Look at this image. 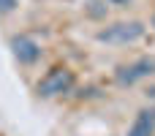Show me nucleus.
Returning <instances> with one entry per match:
<instances>
[{"instance_id": "obj_1", "label": "nucleus", "mask_w": 155, "mask_h": 136, "mask_svg": "<svg viewBox=\"0 0 155 136\" xmlns=\"http://www.w3.org/2000/svg\"><path fill=\"white\" fill-rule=\"evenodd\" d=\"M144 33H147L144 22L131 19V22H114V25H106L104 30L95 33V41H101V44H112V46H128V44H136Z\"/></svg>"}, {"instance_id": "obj_2", "label": "nucleus", "mask_w": 155, "mask_h": 136, "mask_svg": "<svg viewBox=\"0 0 155 136\" xmlns=\"http://www.w3.org/2000/svg\"><path fill=\"white\" fill-rule=\"evenodd\" d=\"M76 85V74L68 68V65H54L52 71H46L38 85H35V93L41 98H57V95H65L71 93Z\"/></svg>"}, {"instance_id": "obj_3", "label": "nucleus", "mask_w": 155, "mask_h": 136, "mask_svg": "<svg viewBox=\"0 0 155 136\" xmlns=\"http://www.w3.org/2000/svg\"><path fill=\"white\" fill-rule=\"evenodd\" d=\"M155 76V57H139L134 63H123L114 68V82L120 87H134L142 79Z\"/></svg>"}, {"instance_id": "obj_4", "label": "nucleus", "mask_w": 155, "mask_h": 136, "mask_svg": "<svg viewBox=\"0 0 155 136\" xmlns=\"http://www.w3.org/2000/svg\"><path fill=\"white\" fill-rule=\"evenodd\" d=\"M8 46L14 52V57L19 60V65H35L41 60V44L30 35H11Z\"/></svg>"}, {"instance_id": "obj_5", "label": "nucleus", "mask_w": 155, "mask_h": 136, "mask_svg": "<svg viewBox=\"0 0 155 136\" xmlns=\"http://www.w3.org/2000/svg\"><path fill=\"white\" fill-rule=\"evenodd\" d=\"M128 136H155V106H144L136 112Z\"/></svg>"}, {"instance_id": "obj_6", "label": "nucleus", "mask_w": 155, "mask_h": 136, "mask_svg": "<svg viewBox=\"0 0 155 136\" xmlns=\"http://www.w3.org/2000/svg\"><path fill=\"white\" fill-rule=\"evenodd\" d=\"M19 8V0H0V16L3 14H14Z\"/></svg>"}, {"instance_id": "obj_7", "label": "nucleus", "mask_w": 155, "mask_h": 136, "mask_svg": "<svg viewBox=\"0 0 155 136\" xmlns=\"http://www.w3.org/2000/svg\"><path fill=\"white\" fill-rule=\"evenodd\" d=\"M87 5H90V8H87V11H90V16H104V14H106V8H98V5H101V0H90Z\"/></svg>"}, {"instance_id": "obj_8", "label": "nucleus", "mask_w": 155, "mask_h": 136, "mask_svg": "<svg viewBox=\"0 0 155 136\" xmlns=\"http://www.w3.org/2000/svg\"><path fill=\"white\" fill-rule=\"evenodd\" d=\"M106 3H109V5H131L134 0H106Z\"/></svg>"}, {"instance_id": "obj_9", "label": "nucleus", "mask_w": 155, "mask_h": 136, "mask_svg": "<svg viewBox=\"0 0 155 136\" xmlns=\"http://www.w3.org/2000/svg\"><path fill=\"white\" fill-rule=\"evenodd\" d=\"M150 22H153V27H155V11H153V19H150Z\"/></svg>"}]
</instances>
